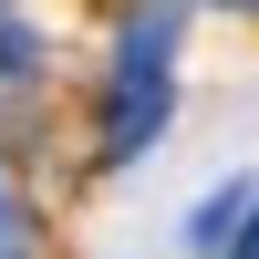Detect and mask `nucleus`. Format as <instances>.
Segmentation results:
<instances>
[{
    "instance_id": "1",
    "label": "nucleus",
    "mask_w": 259,
    "mask_h": 259,
    "mask_svg": "<svg viewBox=\"0 0 259 259\" xmlns=\"http://www.w3.org/2000/svg\"><path fill=\"white\" fill-rule=\"evenodd\" d=\"M0 249H11V207H0Z\"/></svg>"
}]
</instances>
